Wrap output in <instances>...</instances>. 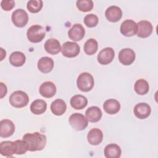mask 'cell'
Returning a JSON list of instances; mask_svg holds the SVG:
<instances>
[{
  "label": "cell",
  "instance_id": "obj_21",
  "mask_svg": "<svg viewBox=\"0 0 158 158\" xmlns=\"http://www.w3.org/2000/svg\"><path fill=\"white\" fill-rule=\"evenodd\" d=\"M44 49L46 51L52 55L58 54L61 51L60 44L59 41L55 38H49L44 43Z\"/></svg>",
  "mask_w": 158,
  "mask_h": 158
},
{
  "label": "cell",
  "instance_id": "obj_20",
  "mask_svg": "<svg viewBox=\"0 0 158 158\" xmlns=\"http://www.w3.org/2000/svg\"><path fill=\"white\" fill-rule=\"evenodd\" d=\"M38 69L44 73H48L52 71L54 67V61L49 57L45 56L40 58L38 61Z\"/></svg>",
  "mask_w": 158,
  "mask_h": 158
},
{
  "label": "cell",
  "instance_id": "obj_18",
  "mask_svg": "<svg viewBox=\"0 0 158 158\" xmlns=\"http://www.w3.org/2000/svg\"><path fill=\"white\" fill-rule=\"evenodd\" d=\"M103 139L102 131L97 128H92L89 131L87 135V140L88 143L94 146L99 144Z\"/></svg>",
  "mask_w": 158,
  "mask_h": 158
},
{
  "label": "cell",
  "instance_id": "obj_30",
  "mask_svg": "<svg viewBox=\"0 0 158 158\" xmlns=\"http://www.w3.org/2000/svg\"><path fill=\"white\" fill-rule=\"evenodd\" d=\"M76 5L78 9L83 12H89L93 8V2L91 0H78Z\"/></svg>",
  "mask_w": 158,
  "mask_h": 158
},
{
  "label": "cell",
  "instance_id": "obj_25",
  "mask_svg": "<svg viewBox=\"0 0 158 158\" xmlns=\"http://www.w3.org/2000/svg\"><path fill=\"white\" fill-rule=\"evenodd\" d=\"M70 103L73 109L76 110H81L87 106L88 99L83 95L76 94L71 98Z\"/></svg>",
  "mask_w": 158,
  "mask_h": 158
},
{
  "label": "cell",
  "instance_id": "obj_15",
  "mask_svg": "<svg viewBox=\"0 0 158 158\" xmlns=\"http://www.w3.org/2000/svg\"><path fill=\"white\" fill-rule=\"evenodd\" d=\"M134 114L139 119H145L148 117L151 112L150 106L145 102H140L135 105L134 107Z\"/></svg>",
  "mask_w": 158,
  "mask_h": 158
},
{
  "label": "cell",
  "instance_id": "obj_27",
  "mask_svg": "<svg viewBox=\"0 0 158 158\" xmlns=\"http://www.w3.org/2000/svg\"><path fill=\"white\" fill-rule=\"evenodd\" d=\"M31 112L35 115H40L45 112L47 109V104L43 99H36L30 105Z\"/></svg>",
  "mask_w": 158,
  "mask_h": 158
},
{
  "label": "cell",
  "instance_id": "obj_35",
  "mask_svg": "<svg viewBox=\"0 0 158 158\" xmlns=\"http://www.w3.org/2000/svg\"><path fill=\"white\" fill-rule=\"evenodd\" d=\"M1 85V98H2L4 96L6 95L7 94V86L6 85H4L2 82L0 83Z\"/></svg>",
  "mask_w": 158,
  "mask_h": 158
},
{
  "label": "cell",
  "instance_id": "obj_26",
  "mask_svg": "<svg viewBox=\"0 0 158 158\" xmlns=\"http://www.w3.org/2000/svg\"><path fill=\"white\" fill-rule=\"evenodd\" d=\"M9 62L14 67H21L22 66L25 61L26 57L25 54L20 51H15L12 52L9 56Z\"/></svg>",
  "mask_w": 158,
  "mask_h": 158
},
{
  "label": "cell",
  "instance_id": "obj_14",
  "mask_svg": "<svg viewBox=\"0 0 158 158\" xmlns=\"http://www.w3.org/2000/svg\"><path fill=\"white\" fill-rule=\"evenodd\" d=\"M85 28L80 23L74 24L68 31V36L69 38L74 41H79L81 40L85 36Z\"/></svg>",
  "mask_w": 158,
  "mask_h": 158
},
{
  "label": "cell",
  "instance_id": "obj_16",
  "mask_svg": "<svg viewBox=\"0 0 158 158\" xmlns=\"http://www.w3.org/2000/svg\"><path fill=\"white\" fill-rule=\"evenodd\" d=\"M39 92L43 97L46 98H51L56 93V86L52 81H45L40 86Z\"/></svg>",
  "mask_w": 158,
  "mask_h": 158
},
{
  "label": "cell",
  "instance_id": "obj_5",
  "mask_svg": "<svg viewBox=\"0 0 158 158\" xmlns=\"http://www.w3.org/2000/svg\"><path fill=\"white\" fill-rule=\"evenodd\" d=\"M69 122L73 130L81 131L85 130L88 126V120L80 113H74L69 118Z\"/></svg>",
  "mask_w": 158,
  "mask_h": 158
},
{
  "label": "cell",
  "instance_id": "obj_9",
  "mask_svg": "<svg viewBox=\"0 0 158 158\" xmlns=\"http://www.w3.org/2000/svg\"><path fill=\"white\" fill-rule=\"evenodd\" d=\"M153 31L151 23L148 20H141L137 23V36L141 38L149 37Z\"/></svg>",
  "mask_w": 158,
  "mask_h": 158
},
{
  "label": "cell",
  "instance_id": "obj_6",
  "mask_svg": "<svg viewBox=\"0 0 158 158\" xmlns=\"http://www.w3.org/2000/svg\"><path fill=\"white\" fill-rule=\"evenodd\" d=\"M11 19L14 25L19 28L24 27L28 22V14L22 9L15 10L12 14Z\"/></svg>",
  "mask_w": 158,
  "mask_h": 158
},
{
  "label": "cell",
  "instance_id": "obj_23",
  "mask_svg": "<svg viewBox=\"0 0 158 158\" xmlns=\"http://www.w3.org/2000/svg\"><path fill=\"white\" fill-rule=\"evenodd\" d=\"M50 108L53 114L60 116L65 112L67 109V105L63 99H57L51 103Z\"/></svg>",
  "mask_w": 158,
  "mask_h": 158
},
{
  "label": "cell",
  "instance_id": "obj_29",
  "mask_svg": "<svg viewBox=\"0 0 158 158\" xmlns=\"http://www.w3.org/2000/svg\"><path fill=\"white\" fill-rule=\"evenodd\" d=\"M83 49L87 55H93L97 52L98 49V41L94 38H89L85 42Z\"/></svg>",
  "mask_w": 158,
  "mask_h": 158
},
{
  "label": "cell",
  "instance_id": "obj_1",
  "mask_svg": "<svg viewBox=\"0 0 158 158\" xmlns=\"http://www.w3.org/2000/svg\"><path fill=\"white\" fill-rule=\"evenodd\" d=\"M23 139L27 143L28 151L34 152L43 150L46 144V136L39 132L27 133L23 136Z\"/></svg>",
  "mask_w": 158,
  "mask_h": 158
},
{
  "label": "cell",
  "instance_id": "obj_17",
  "mask_svg": "<svg viewBox=\"0 0 158 158\" xmlns=\"http://www.w3.org/2000/svg\"><path fill=\"white\" fill-rule=\"evenodd\" d=\"M106 19L111 22H117L119 21L122 17V11L121 9L117 6H111L107 8L105 12Z\"/></svg>",
  "mask_w": 158,
  "mask_h": 158
},
{
  "label": "cell",
  "instance_id": "obj_24",
  "mask_svg": "<svg viewBox=\"0 0 158 158\" xmlns=\"http://www.w3.org/2000/svg\"><path fill=\"white\" fill-rule=\"evenodd\" d=\"M104 153L106 158H118L121 156L122 151L118 145L111 143L105 147Z\"/></svg>",
  "mask_w": 158,
  "mask_h": 158
},
{
  "label": "cell",
  "instance_id": "obj_28",
  "mask_svg": "<svg viewBox=\"0 0 158 158\" xmlns=\"http://www.w3.org/2000/svg\"><path fill=\"white\" fill-rule=\"evenodd\" d=\"M149 86L148 82L144 79H139L134 85V89L139 95H144L149 91Z\"/></svg>",
  "mask_w": 158,
  "mask_h": 158
},
{
  "label": "cell",
  "instance_id": "obj_22",
  "mask_svg": "<svg viewBox=\"0 0 158 158\" xmlns=\"http://www.w3.org/2000/svg\"><path fill=\"white\" fill-rule=\"evenodd\" d=\"M103 109L104 111L109 114H115L120 109V102L115 99H109L103 104Z\"/></svg>",
  "mask_w": 158,
  "mask_h": 158
},
{
  "label": "cell",
  "instance_id": "obj_11",
  "mask_svg": "<svg viewBox=\"0 0 158 158\" xmlns=\"http://www.w3.org/2000/svg\"><path fill=\"white\" fill-rule=\"evenodd\" d=\"M135 52L130 48L122 49L118 53V60L124 65H131L135 61Z\"/></svg>",
  "mask_w": 158,
  "mask_h": 158
},
{
  "label": "cell",
  "instance_id": "obj_19",
  "mask_svg": "<svg viewBox=\"0 0 158 158\" xmlns=\"http://www.w3.org/2000/svg\"><path fill=\"white\" fill-rule=\"evenodd\" d=\"M102 115L101 110L97 106H91L87 109L85 112L86 118L91 123H96L99 121Z\"/></svg>",
  "mask_w": 158,
  "mask_h": 158
},
{
  "label": "cell",
  "instance_id": "obj_34",
  "mask_svg": "<svg viewBox=\"0 0 158 158\" xmlns=\"http://www.w3.org/2000/svg\"><path fill=\"white\" fill-rule=\"evenodd\" d=\"M1 6L3 10L9 11L15 6V1L14 0H2L1 2Z\"/></svg>",
  "mask_w": 158,
  "mask_h": 158
},
{
  "label": "cell",
  "instance_id": "obj_13",
  "mask_svg": "<svg viewBox=\"0 0 158 158\" xmlns=\"http://www.w3.org/2000/svg\"><path fill=\"white\" fill-rule=\"evenodd\" d=\"M17 146L15 141H5L0 143V153L3 156L11 157L17 154Z\"/></svg>",
  "mask_w": 158,
  "mask_h": 158
},
{
  "label": "cell",
  "instance_id": "obj_10",
  "mask_svg": "<svg viewBox=\"0 0 158 158\" xmlns=\"http://www.w3.org/2000/svg\"><path fill=\"white\" fill-rule=\"evenodd\" d=\"M115 57L114 50L110 47L102 49L97 56L98 62L101 65H107L110 64Z\"/></svg>",
  "mask_w": 158,
  "mask_h": 158
},
{
  "label": "cell",
  "instance_id": "obj_2",
  "mask_svg": "<svg viewBox=\"0 0 158 158\" xmlns=\"http://www.w3.org/2000/svg\"><path fill=\"white\" fill-rule=\"evenodd\" d=\"M94 84L93 77L88 72H83L79 75L77 80L78 88L83 92L91 91Z\"/></svg>",
  "mask_w": 158,
  "mask_h": 158
},
{
  "label": "cell",
  "instance_id": "obj_33",
  "mask_svg": "<svg viewBox=\"0 0 158 158\" xmlns=\"http://www.w3.org/2000/svg\"><path fill=\"white\" fill-rule=\"evenodd\" d=\"M15 141L17 146V151L16 154L22 155L26 153V152L28 151V147L27 143L23 139L22 140L18 139Z\"/></svg>",
  "mask_w": 158,
  "mask_h": 158
},
{
  "label": "cell",
  "instance_id": "obj_8",
  "mask_svg": "<svg viewBox=\"0 0 158 158\" xmlns=\"http://www.w3.org/2000/svg\"><path fill=\"white\" fill-rule=\"evenodd\" d=\"M120 33L125 36L130 37L135 35L137 31V23L131 19L123 21L120 28Z\"/></svg>",
  "mask_w": 158,
  "mask_h": 158
},
{
  "label": "cell",
  "instance_id": "obj_32",
  "mask_svg": "<svg viewBox=\"0 0 158 158\" xmlns=\"http://www.w3.org/2000/svg\"><path fill=\"white\" fill-rule=\"evenodd\" d=\"M84 23L89 28H93L96 27L99 22L98 16L93 14H89L86 15L83 20Z\"/></svg>",
  "mask_w": 158,
  "mask_h": 158
},
{
  "label": "cell",
  "instance_id": "obj_7",
  "mask_svg": "<svg viewBox=\"0 0 158 158\" xmlns=\"http://www.w3.org/2000/svg\"><path fill=\"white\" fill-rule=\"evenodd\" d=\"M61 52L62 55L66 57H75L79 54L80 48L77 43L67 41L62 44Z\"/></svg>",
  "mask_w": 158,
  "mask_h": 158
},
{
  "label": "cell",
  "instance_id": "obj_3",
  "mask_svg": "<svg viewBox=\"0 0 158 158\" xmlns=\"http://www.w3.org/2000/svg\"><path fill=\"white\" fill-rule=\"evenodd\" d=\"M29 102L27 94L21 90L13 92L9 96L10 104L15 108H22L25 107Z\"/></svg>",
  "mask_w": 158,
  "mask_h": 158
},
{
  "label": "cell",
  "instance_id": "obj_31",
  "mask_svg": "<svg viewBox=\"0 0 158 158\" xmlns=\"http://www.w3.org/2000/svg\"><path fill=\"white\" fill-rule=\"evenodd\" d=\"M27 9L31 13H37L43 7V1L41 0H31L28 1L27 5Z\"/></svg>",
  "mask_w": 158,
  "mask_h": 158
},
{
  "label": "cell",
  "instance_id": "obj_12",
  "mask_svg": "<svg viewBox=\"0 0 158 158\" xmlns=\"http://www.w3.org/2000/svg\"><path fill=\"white\" fill-rule=\"evenodd\" d=\"M15 125L9 119H2L0 122V136L2 138L11 136L15 131Z\"/></svg>",
  "mask_w": 158,
  "mask_h": 158
},
{
  "label": "cell",
  "instance_id": "obj_4",
  "mask_svg": "<svg viewBox=\"0 0 158 158\" xmlns=\"http://www.w3.org/2000/svg\"><path fill=\"white\" fill-rule=\"evenodd\" d=\"M46 32L44 28L40 25L31 26L27 30V36L28 40L34 43L41 42L45 37Z\"/></svg>",
  "mask_w": 158,
  "mask_h": 158
}]
</instances>
